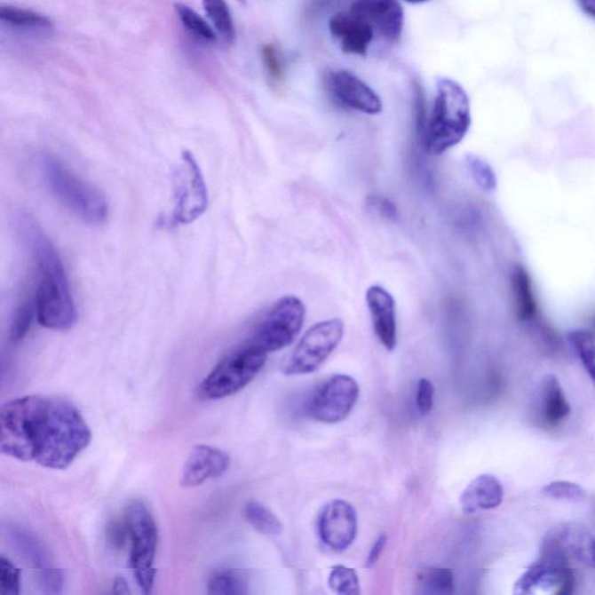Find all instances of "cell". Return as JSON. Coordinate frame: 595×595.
I'll return each instance as SVG.
<instances>
[{
  "instance_id": "1",
  "label": "cell",
  "mask_w": 595,
  "mask_h": 595,
  "mask_svg": "<svg viewBox=\"0 0 595 595\" xmlns=\"http://www.w3.org/2000/svg\"><path fill=\"white\" fill-rule=\"evenodd\" d=\"M76 406L52 395H26L0 409V450L22 462L64 470L91 442Z\"/></svg>"
},
{
  "instance_id": "2",
  "label": "cell",
  "mask_w": 595,
  "mask_h": 595,
  "mask_svg": "<svg viewBox=\"0 0 595 595\" xmlns=\"http://www.w3.org/2000/svg\"><path fill=\"white\" fill-rule=\"evenodd\" d=\"M19 239L31 255L39 284L36 296L37 321L44 329L69 330L77 321V310L61 258L46 233L29 214L14 217Z\"/></svg>"
},
{
  "instance_id": "3",
  "label": "cell",
  "mask_w": 595,
  "mask_h": 595,
  "mask_svg": "<svg viewBox=\"0 0 595 595\" xmlns=\"http://www.w3.org/2000/svg\"><path fill=\"white\" fill-rule=\"evenodd\" d=\"M471 127L470 98L459 83L450 78L438 82V96L424 131L429 155L439 156L462 142Z\"/></svg>"
},
{
  "instance_id": "4",
  "label": "cell",
  "mask_w": 595,
  "mask_h": 595,
  "mask_svg": "<svg viewBox=\"0 0 595 595\" xmlns=\"http://www.w3.org/2000/svg\"><path fill=\"white\" fill-rule=\"evenodd\" d=\"M37 171L49 191L79 219L91 225L104 224L108 216L107 199L97 188L83 182L76 175L49 154H40Z\"/></svg>"
},
{
  "instance_id": "5",
  "label": "cell",
  "mask_w": 595,
  "mask_h": 595,
  "mask_svg": "<svg viewBox=\"0 0 595 595\" xmlns=\"http://www.w3.org/2000/svg\"><path fill=\"white\" fill-rule=\"evenodd\" d=\"M266 355L250 345L229 353L202 380L199 398L219 401L243 390L265 367Z\"/></svg>"
},
{
  "instance_id": "6",
  "label": "cell",
  "mask_w": 595,
  "mask_h": 595,
  "mask_svg": "<svg viewBox=\"0 0 595 595\" xmlns=\"http://www.w3.org/2000/svg\"><path fill=\"white\" fill-rule=\"evenodd\" d=\"M125 521L131 538V567L142 592H153L156 570L154 567L158 543V530L153 514L140 500L127 504Z\"/></svg>"
},
{
  "instance_id": "7",
  "label": "cell",
  "mask_w": 595,
  "mask_h": 595,
  "mask_svg": "<svg viewBox=\"0 0 595 595\" xmlns=\"http://www.w3.org/2000/svg\"><path fill=\"white\" fill-rule=\"evenodd\" d=\"M306 307L295 296L278 300L256 327L250 344L261 352L269 353L284 349L295 341L303 329Z\"/></svg>"
},
{
  "instance_id": "8",
  "label": "cell",
  "mask_w": 595,
  "mask_h": 595,
  "mask_svg": "<svg viewBox=\"0 0 595 595\" xmlns=\"http://www.w3.org/2000/svg\"><path fill=\"white\" fill-rule=\"evenodd\" d=\"M345 323L340 319L318 322L305 333L295 350L285 361L282 372L286 376L313 374L341 344Z\"/></svg>"
},
{
  "instance_id": "9",
  "label": "cell",
  "mask_w": 595,
  "mask_h": 595,
  "mask_svg": "<svg viewBox=\"0 0 595 595\" xmlns=\"http://www.w3.org/2000/svg\"><path fill=\"white\" fill-rule=\"evenodd\" d=\"M172 194L176 224H192L206 212L209 192L204 175L190 152H184L173 169Z\"/></svg>"
},
{
  "instance_id": "10",
  "label": "cell",
  "mask_w": 595,
  "mask_h": 595,
  "mask_svg": "<svg viewBox=\"0 0 595 595\" xmlns=\"http://www.w3.org/2000/svg\"><path fill=\"white\" fill-rule=\"evenodd\" d=\"M359 398L360 386L353 377L335 375L312 395L307 413L319 423H341L352 413Z\"/></svg>"
},
{
  "instance_id": "11",
  "label": "cell",
  "mask_w": 595,
  "mask_h": 595,
  "mask_svg": "<svg viewBox=\"0 0 595 595\" xmlns=\"http://www.w3.org/2000/svg\"><path fill=\"white\" fill-rule=\"evenodd\" d=\"M359 521L355 508L342 499L323 507L319 518V535L326 547L342 552L355 541Z\"/></svg>"
},
{
  "instance_id": "12",
  "label": "cell",
  "mask_w": 595,
  "mask_h": 595,
  "mask_svg": "<svg viewBox=\"0 0 595 595\" xmlns=\"http://www.w3.org/2000/svg\"><path fill=\"white\" fill-rule=\"evenodd\" d=\"M349 12L390 43L397 41L404 28L405 14L399 0H353Z\"/></svg>"
},
{
  "instance_id": "13",
  "label": "cell",
  "mask_w": 595,
  "mask_h": 595,
  "mask_svg": "<svg viewBox=\"0 0 595 595\" xmlns=\"http://www.w3.org/2000/svg\"><path fill=\"white\" fill-rule=\"evenodd\" d=\"M331 91L341 105L352 110L376 115L383 111L378 94L356 75L346 70L337 71L330 79Z\"/></svg>"
},
{
  "instance_id": "14",
  "label": "cell",
  "mask_w": 595,
  "mask_h": 595,
  "mask_svg": "<svg viewBox=\"0 0 595 595\" xmlns=\"http://www.w3.org/2000/svg\"><path fill=\"white\" fill-rule=\"evenodd\" d=\"M231 457L224 450L210 446H195L183 466L180 484L195 488L209 480L219 478L228 470Z\"/></svg>"
},
{
  "instance_id": "15",
  "label": "cell",
  "mask_w": 595,
  "mask_h": 595,
  "mask_svg": "<svg viewBox=\"0 0 595 595\" xmlns=\"http://www.w3.org/2000/svg\"><path fill=\"white\" fill-rule=\"evenodd\" d=\"M365 298L376 337H378L380 344L392 352L397 346L398 338L394 298L387 290L378 285L369 288Z\"/></svg>"
},
{
  "instance_id": "16",
  "label": "cell",
  "mask_w": 595,
  "mask_h": 595,
  "mask_svg": "<svg viewBox=\"0 0 595 595\" xmlns=\"http://www.w3.org/2000/svg\"><path fill=\"white\" fill-rule=\"evenodd\" d=\"M329 31L345 54L365 56L374 40L375 31L352 13L335 14L329 21Z\"/></svg>"
},
{
  "instance_id": "17",
  "label": "cell",
  "mask_w": 595,
  "mask_h": 595,
  "mask_svg": "<svg viewBox=\"0 0 595 595\" xmlns=\"http://www.w3.org/2000/svg\"><path fill=\"white\" fill-rule=\"evenodd\" d=\"M504 500V488L498 478L492 474H480L474 478L462 493V511L465 514H474L480 511L495 510Z\"/></svg>"
},
{
  "instance_id": "18",
  "label": "cell",
  "mask_w": 595,
  "mask_h": 595,
  "mask_svg": "<svg viewBox=\"0 0 595 595\" xmlns=\"http://www.w3.org/2000/svg\"><path fill=\"white\" fill-rule=\"evenodd\" d=\"M571 413V406L568 404L559 380L556 376L547 375L542 379L540 386V406H538V416L541 424L547 428H555L563 423Z\"/></svg>"
},
{
  "instance_id": "19",
  "label": "cell",
  "mask_w": 595,
  "mask_h": 595,
  "mask_svg": "<svg viewBox=\"0 0 595 595\" xmlns=\"http://www.w3.org/2000/svg\"><path fill=\"white\" fill-rule=\"evenodd\" d=\"M0 20L3 25L16 29L18 32L37 34V36H44L52 32L54 28L51 18L37 13L36 11L13 5L0 7Z\"/></svg>"
},
{
  "instance_id": "20",
  "label": "cell",
  "mask_w": 595,
  "mask_h": 595,
  "mask_svg": "<svg viewBox=\"0 0 595 595\" xmlns=\"http://www.w3.org/2000/svg\"><path fill=\"white\" fill-rule=\"evenodd\" d=\"M5 533L14 550L22 556L26 562L32 565L36 575L52 567L46 549L32 534L14 526L7 527Z\"/></svg>"
},
{
  "instance_id": "21",
  "label": "cell",
  "mask_w": 595,
  "mask_h": 595,
  "mask_svg": "<svg viewBox=\"0 0 595 595\" xmlns=\"http://www.w3.org/2000/svg\"><path fill=\"white\" fill-rule=\"evenodd\" d=\"M511 284L515 316L519 321H529L537 314V304L535 299L532 277L525 266L515 267L512 274Z\"/></svg>"
},
{
  "instance_id": "22",
  "label": "cell",
  "mask_w": 595,
  "mask_h": 595,
  "mask_svg": "<svg viewBox=\"0 0 595 595\" xmlns=\"http://www.w3.org/2000/svg\"><path fill=\"white\" fill-rule=\"evenodd\" d=\"M202 6L212 21L218 36L227 46H232L235 41L236 31L227 3L225 0H202Z\"/></svg>"
},
{
  "instance_id": "23",
  "label": "cell",
  "mask_w": 595,
  "mask_h": 595,
  "mask_svg": "<svg viewBox=\"0 0 595 595\" xmlns=\"http://www.w3.org/2000/svg\"><path fill=\"white\" fill-rule=\"evenodd\" d=\"M243 514L248 523L258 533L267 536H280L284 532L281 520L261 503L251 500L244 506Z\"/></svg>"
},
{
  "instance_id": "24",
  "label": "cell",
  "mask_w": 595,
  "mask_h": 595,
  "mask_svg": "<svg viewBox=\"0 0 595 595\" xmlns=\"http://www.w3.org/2000/svg\"><path fill=\"white\" fill-rule=\"evenodd\" d=\"M175 9L180 24L197 43L204 44L217 43V34L214 33L212 28L207 24L204 18L194 12L190 6L178 3L176 4Z\"/></svg>"
},
{
  "instance_id": "25",
  "label": "cell",
  "mask_w": 595,
  "mask_h": 595,
  "mask_svg": "<svg viewBox=\"0 0 595 595\" xmlns=\"http://www.w3.org/2000/svg\"><path fill=\"white\" fill-rule=\"evenodd\" d=\"M417 583L424 594H451L455 591L454 574L449 568H427L417 575Z\"/></svg>"
},
{
  "instance_id": "26",
  "label": "cell",
  "mask_w": 595,
  "mask_h": 595,
  "mask_svg": "<svg viewBox=\"0 0 595 595\" xmlns=\"http://www.w3.org/2000/svg\"><path fill=\"white\" fill-rule=\"evenodd\" d=\"M567 338L595 386V335L591 330L575 329L568 331Z\"/></svg>"
},
{
  "instance_id": "27",
  "label": "cell",
  "mask_w": 595,
  "mask_h": 595,
  "mask_svg": "<svg viewBox=\"0 0 595 595\" xmlns=\"http://www.w3.org/2000/svg\"><path fill=\"white\" fill-rule=\"evenodd\" d=\"M248 579L241 571L225 570L216 572L209 580V593L216 595L247 594Z\"/></svg>"
},
{
  "instance_id": "28",
  "label": "cell",
  "mask_w": 595,
  "mask_h": 595,
  "mask_svg": "<svg viewBox=\"0 0 595 595\" xmlns=\"http://www.w3.org/2000/svg\"><path fill=\"white\" fill-rule=\"evenodd\" d=\"M329 585V589L337 594L359 595L361 593V583L357 572L345 565H337L331 568Z\"/></svg>"
},
{
  "instance_id": "29",
  "label": "cell",
  "mask_w": 595,
  "mask_h": 595,
  "mask_svg": "<svg viewBox=\"0 0 595 595\" xmlns=\"http://www.w3.org/2000/svg\"><path fill=\"white\" fill-rule=\"evenodd\" d=\"M465 164L468 167L471 177L474 183L485 192L495 191L498 186V179H496V172L493 171L491 165L488 163L483 158L469 154L465 157Z\"/></svg>"
},
{
  "instance_id": "30",
  "label": "cell",
  "mask_w": 595,
  "mask_h": 595,
  "mask_svg": "<svg viewBox=\"0 0 595 595\" xmlns=\"http://www.w3.org/2000/svg\"><path fill=\"white\" fill-rule=\"evenodd\" d=\"M21 589V570L7 559L0 557V594L19 595Z\"/></svg>"
},
{
  "instance_id": "31",
  "label": "cell",
  "mask_w": 595,
  "mask_h": 595,
  "mask_svg": "<svg viewBox=\"0 0 595 595\" xmlns=\"http://www.w3.org/2000/svg\"><path fill=\"white\" fill-rule=\"evenodd\" d=\"M542 493L549 498L559 500H570L578 502L585 498V491L582 486L567 480H556L545 485Z\"/></svg>"
},
{
  "instance_id": "32",
  "label": "cell",
  "mask_w": 595,
  "mask_h": 595,
  "mask_svg": "<svg viewBox=\"0 0 595 595\" xmlns=\"http://www.w3.org/2000/svg\"><path fill=\"white\" fill-rule=\"evenodd\" d=\"M34 310L29 301H22L14 313L12 326H11V338L13 342L21 341L31 329Z\"/></svg>"
},
{
  "instance_id": "33",
  "label": "cell",
  "mask_w": 595,
  "mask_h": 595,
  "mask_svg": "<svg viewBox=\"0 0 595 595\" xmlns=\"http://www.w3.org/2000/svg\"><path fill=\"white\" fill-rule=\"evenodd\" d=\"M37 586L44 593L59 594L63 589V574L58 567H52L36 575Z\"/></svg>"
},
{
  "instance_id": "34",
  "label": "cell",
  "mask_w": 595,
  "mask_h": 595,
  "mask_svg": "<svg viewBox=\"0 0 595 595\" xmlns=\"http://www.w3.org/2000/svg\"><path fill=\"white\" fill-rule=\"evenodd\" d=\"M262 60L263 64H265L267 76L271 78V81H281L282 76V67L280 55H278L277 49L274 44H266V46H263Z\"/></svg>"
},
{
  "instance_id": "35",
  "label": "cell",
  "mask_w": 595,
  "mask_h": 595,
  "mask_svg": "<svg viewBox=\"0 0 595 595\" xmlns=\"http://www.w3.org/2000/svg\"><path fill=\"white\" fill-rule=\"evenodd\" d=\"M434 385L431 380L421 378L417 384L416 406L421 416H427L434 406Z\"/></svg>"
},
{
  "instance_id": "36",
  "label": "cell",
  "mask_w": 595,
  "mask_h": 595,
  "mask_svg": "<svg viewBox=\"0 0 595 595\" xmlns=\"http://www.w3.org/2000/svg\"><path fill=\"white\" fill-rule=\"evenodd\" d=\"M127 537H130L128 527L125 520L123 522L118 520H113L107 526V540L113 548L122 549L126 543Z\"/></svg>"
},
{
  "instance_id": "37",
  "label": "cell",
  "mask_w": 595,
  "mask_h": 595,
  "mask_svg": "<svg viewBox=\"0 0 595 595\" xmlns=\"http://www.w3.org/2000/svg\"><path fill=\"white\" fill-rule=\"evenodd\" d=\"M368 204L380 216L386 218V219L395 221L399 219V212L397 206L393 204L389 199L379 197V195H371L368 199Z\"/></svg>"
},
{
  "instance_id": "38",
  "label": "cell",
  "mask_w": 595,
  "mask_h": 595,
  "mask_svg": "<svg viewBox=\"0 0 595 595\" xmlns=\"http://www.w3.org/2000/svg\"><path fill=\"white\" fill-rule=\"evenodd\" d=\"M386 540L387 538L385 535H382V536L377 538L374 547H372L371 551L370 553H369L367 559L368 567H374V565L377 563V560L379 559L380 555H382V552L384 551V548H385Z\"/></svg>"
},
{
  "instance_id": "39",
  "label": "cell",
  "mask_w": 595,
  "mask_h": 595,
  "mask_svg": "<svg viewBox=\"0 0 595 595\" xmlns=\"http://www.w3.org/2000/svg\"><path fill=\"white\" fill-rule=\"evenodd\" d=\"M577 2L583 13L595 19V0H577Z\"/></svg>"
},
{
  "instance_id": "40",
  "label": "cell",
  "mask_w": 595,
  "mask_h": 595,
  "mask_svg": "<svg viewBox=\"0 0 595 595\" xmlns=\"http://www.w3.org/2000/svg\"><path fill=\"white\" fill-rule=\"evenodd\" d=\"M131 591L128 589L126 580L123 578H116L115 585H113V593L115 594H130Z\"/></svg>"
},
{
  "instance_id": "41",
  "label": "cell",
  "mask_w": 595,
  "mask_h": 595,
  "mask_svg": "<svg viewBox=\"0 0 595 595\" xmlns=\"http://www.w3.org/2000/svg\"><path fill=\"white\" fill-rule=\"evenodd\" d=\"M405 2H408L409 4H421V3L429 2V0H405Z\"/></svg>"
},
{
  "instance_id": "42",
  "label": "cell",
  "mask_w": 595,
  "mask_h": 595,
  "mask_svg": "<svg viewBox=\"0 0 595 595\" xmlns=\"http://www.w3.org/2000/svg\"><path fill=\"white\" fill-rule=\"evenodd\" d=\"M240 3L246 4L247 0H239Z\"/></svg>"
},
{
  "instance_id": "43",
  "label": "cell",
  "mask_w": 595,
  "mask_h": 595,
  "mask_svg": "<svg viewBox=\"0 0 595 595\" xmlns=\"http://www.w3.org/2000/svg\"><path fill=\"white\" fill-rule=\"evenodd\" d=\"M593 323H594V327H595V316H594Z\"/></svg>"
}]
</instances>
